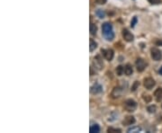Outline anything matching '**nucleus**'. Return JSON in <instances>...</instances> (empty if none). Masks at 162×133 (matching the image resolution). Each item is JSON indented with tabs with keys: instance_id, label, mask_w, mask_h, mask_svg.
Here are the masks:
<instances>
[{
	"instance_id": "obj_23",
	"label": "nucleus",
	"mask_w": 162,
	"mask_h": 133,
	"mask_svg": "<svg viewBox=\"0 0 162 133\" xmlns=\"http://www.w3.org/2000/svg\"><path fill=\"white\" fill-rule=\"evenodd\" d=\"M143 100L146 102V103H150V101H151V96H148V95H144L143 96Z\"/></svg>"
},
{
	"instance_id": "obj_25",
	"label": "nucleus",
	"mask_w": 162,
	"mask_h": 133,
	"mask_svg": "<svg viewBox=\"0 0 162 133\" xmlns=\"http://www.w3.org/2000/svg\"><path fill=\"white\" fill-rule=\"evenodd\" d=\"M137 21H138L137 17H136V16H135V17H133V19H132V23H131V26H132V28L135 26V24H137Z\"/></svg>"
},
{
	"instance_id": "obj_12",
	"label": "nucleus",
	"mask_w": 162,
	"mask_h": 133,
	"mask_svg": "<svg viewBox=\"0 0 162 133\" xmlns=\"http://www.w3.org/2000/svg\"><path fill=\"white\" fill-rule=\"evenodd\" d=\"M154 97L157 102H160L162 100V88H158L154 92Z\"/></svg>"
},
{
	"instance_id": "obj_16",
	"label": "nucleus",
	"mask_w": 162,
	"mask_h": 133,
	"mask_svg": "<svg viewBox=\"0 0 162 133\" xmlns=\"http://www.w3.org/2000/svg\"><path fill=\"white\" fill-rule=\"evenodd\" d=\"M90 132L91 133H97L100 131V128L98 125H97V124H95V125H93V126H91L90 127Z\"/></svg>"
},
{
	"instance_id": "obj_13",
	"label": "nucleus",
	"mask_w": 162,
	"mask_h": 133,
	"mask_svg": "<svg viewBox=\"0 0 162 133\" xmlns=\"http://www.w3.org/2000/svg\"><path fill=\"white\" fill-rule=\"evenodd\" d=\"M133 72V69H132V65H130V64H127L126 66H125L124 68V73L127 75V76H131Z\"/></svg>"
},
{
	"instance_id": "obj_5",
	"label": "nucleus",
	"mask_w": 162,
	"mask_h": 133,
	"mask_svg": "<svg viewBox=\"0 0 162 133\" xmlns=\"http://www.w3.org/2000/svg\"><path fill=\"white\" fill-rule=\"evenodd\" d=\"M93 65L95 67V68L101 70L104 67V63H103V60L101 59V56L97 55L94 58V61H93Z\"/></svg>"
},
{
	"instance_id": "obj_19",
	"label": "nucleus",
	"mask_w": 162,
	"mask_h": 133,
	"mask_svg": "<svg viewBox=\"0 0 162 133\" xmlns=\"http://www.w3.org/2000/svg\"><path fill=\"white\" fill-rule=\"evenodd\" d=\"M107 131L108 132H111V133H116V132H118V133H120L122 131L120 130V129H115V128H108V130H107Z\"/></svg>"
},
{
	"instance_id": "obj_20",
	"label": "nucleus",
	"mask_w": 162,
	"mask_h": 133,
	"mask_svg": "<svg viewBox=\"0 0 162 133\" xmlns=\"http://www.w3.org/2000/svg\"><path fill=\"white\" fill-rule=\"evenodd\" d=\"M140 131V127H133V128H131L128 130V132H139Z\"/></svg>"
},
{
	"instance_id": "obj_6",
	"label": "nucleus",
	"mask_w": 162,
	"mask_h": 133,
	"mask_svg": "<svg viewBox=\"0 0 162 133\" xmlns=\"http://www.w3.org/2000/svg\"><path fill=\"white\" fill-rule=\"evenodd\" d=\"M101 52L103 54V56L105 57V60H107L108 61H111L113 58V50L111 49H101Z\"/></svg>"
},
{
	"instance_id": "obj_4",
	"label": "nucleus",
	"mask_w": 162,
	"mask_h": 133,
	"mask_svg": "<svg viewBox=\"0 0 162 133\" xmlns=\"http://www.w3.org/2000/svg\"><path fill=\"white\" fill-rule=\"evenodd\" d=\"M135 64H136V68H137V70L139 72H142L147 67V62L144 61L143 59H141V58L137 59Z\"/></svg>"
},
{
	"instance_id": "obj_28",
	"label": "nucleus",
	"mask_w": 162,
	"mask_h": 133,
	"mask_svg": "<svg viewBox=\"0 0 162 133\" xmlns=\"http://www.w3.org/2000/svg\"><path fill=\"white\" fill-rule=\"evenodd\" d=\"M160 75H162V67L160 68Z\"/></svg>"
},
{
	"instance_id": "obj_1",
	"label": "nucleus",
	"mask_w": 162,
	"mask_h": 133,
	"mask_svg": "<svg viewBox=\"0 0 162 133\" xmlns=\"http://www.w3.org/2000/svg\"><path fill=\"white\" fill-rule=\"evenodd\" d=\"M103 35L107 41H113L114 38V33L113 32V26L110 23H105L102 25Z\"/></svg>"
},
{
	"instance_id": "obj_24",
	"label": "nucleus",
	"mask_w": 162,
	"mask_h": 133,
	"mask_svg": "<svg viewBox=\"0 0 162 133\" xmlns=\"http://www.w3.org/2000/svg\"><path fill=\"white\" fill-rule=\"evenodd\" d=\"M149 2L152 5H158V4H160L162 1L161 0H149Z\"/></svg>"
},
{
	"instance_id": "obj_10",
	"label": "nucleus",
	"mask_w": 162,
	"mask_h": 133,
	"mask_svg": "<svg viewBox=\"0 0 162 133\" xmlns=\"http://www.w3.org/2000/svg\"><path fill=\"white\" fill-rule=\"evenodd\" d=\"M102 91H103V88H102V86H101L99 84H95V85L91 87V89H90V92H91L93 95L100 94Z\"/></svg>"
},
{
	"instance_id": "obj_21",
	"label": "nucleus",
	"mask_w": 162,
	"mask_h": 133,
	"mask_svg": "<svg viewBox=\"0 0 162 133\" xmlns=\"http://www.w3.org/2000/svg\"><path fill=\"white\" fill-rule=\"evenodd\" d=\"M156 110H157V107L155 105H151V106L148 107V111H149V112H150V113H154L156 111Z\"/></svg>"
},
{
	"instance_id": "obj_7",
	"label": "nucleus",
	"mask_w": 162,
	"mask_h": 133,
	"mask_svg": "<svg viewBox=\"0 0 162 133\" xmlns=\"http://www.w3.org/2000/svg\"><path fill=\"white\" fill-rule=\"evenodd\" d=\"M155 85H156V83H155L154 79L151 78V77H147V78H145L144 81H143V85H144V87H145L146 89H148V90L152 89V88L155 86Z\"/></svg>"
},
{
	"instance_id": "obj_14",
	"label": "nucleus",
	"mask_w": 162,
	"mask_h": 133,
	"mask_svg": "<svg viewBox=\"0 0 162 133\" xmlns=\"http://www.w3.org/2000/svg\"><path fill=\"white\" fill-rule=\"evenodd\" d=\"M89 43H90V45H89V50L90 51H93L94 49H96L97 48V43L93 39L89 40Z\"/></svg>"
},
{
	"instance_id": "obj_2",
	"label": "nucleus",
	"mask_w": 162,
	"mask_h": 133,
	"mask_svg": "<svg viewBox=\"0 0 162 133\" xmlns=\"http://www.w3.org/2000/svg\"><path fill=\"white\" fill-rule=\"evenodd\" d=\"M137 108V103L132 99H128L124 102V109L128 111H133Z\"/></svg>"
},
{
	"instance_id": "obj_18",
	"label": "nucleus",
	"mask_w": 162,
	"mask_h": 133,
	"mask_svg": "<svg viewBox=\"0 0 162 133\" xmlns=\"http://www.w3.org/2000/svg\"><path fill=\"white\" fill-rule=\"evenodd\" d=\"M96 14H97V15L99 17L100 19H103V18H105V13L104 12L103 10H101V9H98Z\"/></svg>"
},
{
	"instance_id": "obj_15",
	"label": "nucleus",
	"mask_w": 162,
	"mask_h": 133,
	"mask_svg": "<svg viewBox=\"0 0 162 133\" xmlns=\"http://www.w3.org/2000/svg\"><path fill=\"white\" fill-rule=\"evenodd\" d=\"M89 30H90V33L92 35H96L97 34V26L94 24H90L89 26Z\"/></svg>"
},
{
	"instance_id": "obj_8",
	"label": "nucleus",
	"mask_w": 162,
	"mask_h": 133,
	"mask_svg": "<svg viewBox=\"0 0 162 133\" xmlns=\"http://www.w3.org/2000/svg\"><path fill=\"white\" fill-rule=\"evenodd\" d=\"M123 37L124 39L126 41H132L133 39H134V36L132 33H130L127 29H124L123 30Z\"/></svg>"
},
{
	"instance_id": "obj_17",
	"label": "nucleus",
	"mask_w": 162,
	"mask_h": 133,
	"mask_svg": "<svg viewBox=\"0 0 162 133\" xmlns=\"http://www.w3.org/2000/svg\"><path fill=\"white\" fill-rule=\"evenodd\" d=\"M124 72V68L123 67V66H118L117 68H116V74H117V76H122Z\"/></svg>"
},
{
	"instance_id": "obj_27",
	"label": "nucleus",
	"mask_w": 162,
	"mask_h": 133,
	"mask_svg": "<svg viewBox=\"0 0 162 133\" xmlns=\"http://www.w3.org/2000/svg\"><path fill=\"white\" fill-rule=\"evenodd\" d=\"M97 3L99 4V5H104L106 3V0H97Z\"/></svg>"
},
{
	"instance_id": "obj_11",
	"label": "nucleus",
	"mask_w": 162,
	"mask_h": 133,
	"mask_svg": "<svg viewBox=\"0 0 162 133\" xmlns=\"http://www.w3.org/2000/svg\"><path fill=\"white\" fill-rule=\"evenodd\" d=\"M135 122V119L133 116H127L125 117L124 120L123 121V124L125 126H128V125H132Z\"/></svg>"
},
{
	"instance_id": "obj_26",
	"label": "nucleus",
	"mask_w": 162,
	"mask_h": 133,
	"mask_svg": "<svg viewBox=\"0 0 162 133\" xmlns=\"http://www.w3.org/2000/svg\"><path fill=\"white\" fill-rule=\"evenodd\" d=\"M155 44L157 46H162V39H159L155 41Z\"/></svg>"
},
{
	"instance_id": "obj_22",
	"label": "nucleus",
	"mask_w": 162,
	"mask_h": 133,
	"mask_svg": "<svg viewBox=\"0 0 162 133\" xmlns=\"http://www.w3.org/2000/svg\"><path fill=\"white\" fill-rule=\"evenodd\" d=\"M139 85H140V83H139L138 81H135V82H134V84H133V85L132 86V92H134V91L137 89L138 87H139Z\"/></svg>"
},
{
	"instance_id": "obj_9",
	"label": "nucleus",
	"mask_w": 162,
	"mask_h": 133,
	"mask_svg": "<svg viewBox=\"0 0 162 133\" xmlns=\"http://www.w3.org/2000/svg\"><path fill=\"white\" fill-rule=\"evenodd\" d=\"M122 93H123V89H122V87H120V86L114 87L113 90L112 94H111V96H112L113 98H118V97L121 96Z\"/></svg>"
},
{
	"instance_id": "obj_3",
	"label": "nucleus",
	"mask_w": 162,
	"mask_h": 133,
	"mask_svg": "<svg viewBox=\"0 0 162 133\" xmlns=\"http://www.w3.org/2000/svg\"><path fill=\"white\" fill-rule=\"evenodd\" d=\"M150 52H151V58H152L154 61H159L162 59V53L159 49L152 48L151 49V50H150Z\"/></svg>"
}]
</instances>
